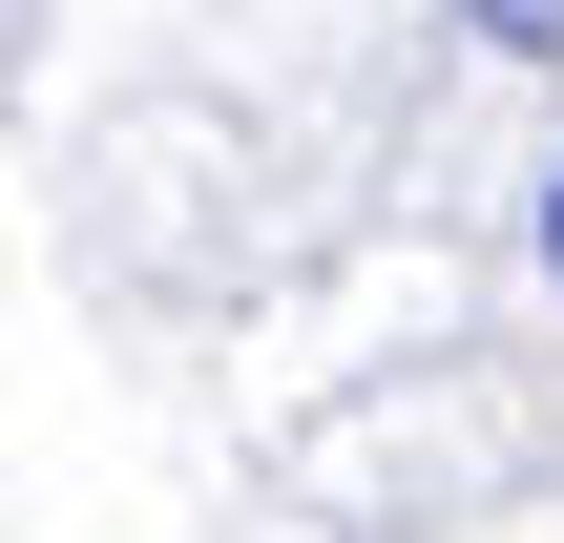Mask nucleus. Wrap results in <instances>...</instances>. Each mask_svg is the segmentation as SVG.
I'll list each match as a JSON object with an SVG mask.
<instances>
[{"mask_svg": "<svg viewBox=\"0 0 564 543\" xmlns=\"http://www.w3.org/2000/svg\"><path fill=\"white\" fill-rule=\"evenodd\" d=\"M481 42H564V0H481Z\"/></svg>", "mask_w": 564, "mask_h": 543, "instance_id": "obj_1", "label": "nucleus"}, {"mask_svg": "<svg viewBox=\"0 0 564 543\" xmlns=\"http://www.w3.org/2000/svg\"><path fill=\"white\" fill-rule=\"evenodd\" d=\"M544 293H564V167H544Z\"/></svg>", "mask_w": 564, "mask_h": 543, "instance_id": "obj_2", "label": "nucleus"}]
</instances>
